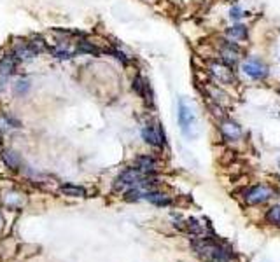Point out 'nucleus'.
Wrapping results in <instances>:
<instances>
[{
	"label": "nucleus",
	"instance_id": "nucleus-8",
	"mask_svg": "<svg viewBox=\"0 0 280 262\" xmlns=\"http://www.w3.org/2000/svg\"><path fill=\"white\" fill-rule=\"evenodd\" d=\"M18 63H19V61H18L13 54H5V56L0 58V84L7 82V79L16 72Z\"/></svg>",
	"mask_w": 280,
	"mask_h": 262
},
{
	"label": "nucleus",
	"instance_id": "nucleus-3",
	"mask_svg": "<svg viewBox=\"0 0 280 262\" xmlns=\"http://www.w3.org/2000/svg\"><path fill=\"white\" fill-rule=\"evenodd\" d=\"M242 72H244L247 77L252 79V81H262V79H266L268 74H270L268 66L264 65L261 60H258V58L245 60L244 63H242Z\"/></svg>",
	"mask_w": 280,
	"mask_h": 262
},
{
	"label": "nucleus",
	"instance_id": "nucleus-15",
	"mask_svg": "<svg viewBox=\"0 0 280 262\" xmlns=\"http://www.w3.org/2000/svg\"><path fill=\"white\" fill-rule=\"evenodd\" d=\"M60 191L65 194V196H75V197H84L86 196V189L74 185V183H63L60 187Z\"/></svg>",
	"mask_w": 280,
	"mask_h": 262
},
{
	"label": "nucleus",
	"instance_id": "nucleus-7",
	"mask_svg": "<svg viewBox=\"0 0 280 262\" xmlns=\"http://www.w3.org/2000/svg\"><path fill=\"white\" fill-rule=\"evenodd\" d=\"M219 130H221V135L224 136V140H228V142H236V140H240L242 135H244L242 128L238 126L235 121H231V119H224V121L219 124Z\"/></svg>",
	"mask_w": 280,
	"mask_h": 262
},
{
	"label": "nucleus",
	"instance_id": "nucleus-5",
	"mask_svg": "<svg viewBox=\"0 0 280 262\" xmlns=\"http://www.w3.org/2000/svg\"><path fill=\"white\" fill-rule=\"evenodd\" d=\"M142 138L145 144L153 147H163L165 145V133H163L159 124H147L142 128Z\"/></svg>",
	"mask_w": 280,
	"mask_h": 262
},
{
	"label": "nucleus",
	"instance_id": "nucleus-13",
	"mask_svg": "<svg viewBox=\"0 0 280 262\" xmlns=\"http://www.w3.org/2000/svg\"><path fill=\"white\" fill-rule=\"evenodd\" d=\"M145 201H149V203H153V205H158V206H166L170 205L172 199L166 194H163V192H158V191H147L144 196Z\"/></svg>",
	"mask_w": 280,
	"mask_h": 262
},
{
	"label": "nucleus",
	"instance_id": "nucleus-6",
	"mask_svg": "<svg viewBox=\"0 0 280 262\" xmlns=\"http://www.w3.org/2000/svg\"><path fill=\"white\" fill-rule=\"evenodd\" d=\"M210 74L214 75L215 81H219V84H233L235 81V74L229 65L219 61V63H212L210 65Z\"/></svg>",
	"mask_w": 280,
	"mask_h": 262
},
{
	"label": "nucleus",
	"instance_id": "nucleus-2",
	"mask_svg": "<svg viewBox=\"0 0 280 262\" xmlns=\"http://www.w3.org/2000/svg\"><path fill=\"white\" fill-rule=\"evenodd\" d=\"M144 177H147V175H144L140 170H137L135 166H133V168H126V170L116 179L114 189H116V191H128V189L139 185L140 180L144 179Z\"/></svg>",
	"mask_w": 280,
	"mask_h": 262
},
{
	"label": "nucleus",
	"instance_id": "nucleus-1",
	"mask_svg": "<svg viewBox=\"0 0 280 262\" xmlns=\"http://www.w3.org/2000/svg\"><path fill=\"white\" fill-rule=\"evenodd\" d=\"M177 117H179V126L182 130V133L186 136L192 135V128L196 124V114L194 109L188 103L186 100H179V112H177Z\"/></svg>",
	"mask_w": 280,
	"mask_h": 262
},
{
	"label": "nucleus",
	"instance_id": "nucleus-19",
	"mask_svg": "<svg viewBox=\"0 0 280 262\" xmlns=\"http://www.w3.org/2000/svg\"><path fill=\"white\" fill-rule=\"evenodd\" d=\"M244 16H245V13L242 11L240 7H238V5H235V7L229 9V17H231L233 21H240Z\"/></svg>",
	"mask_w": 280,
	"mask_h": 262
},
{
	"label": "nucleus",
	"instance_id": "nucleus-4",
	"mask_svg": "<svg viewBox=\"0 0 280 262\" xmlns=\"http://www.w3.org/2000/svg\"><path fill=\"white\" fill-rule=\"evenodd\" d=\"M273 196V191L266 185H254V187L247 189L245 191V201L247 205H261V203H266L270 197Z\"/></svg>",
	"mask_w": 280,
	"mask_h": 262
},
{
	"label": "nucleus",
	"instance_id": "nucleus-17",
	"mask_svg": "<svg viewBox=\"0 0 280 262\" xmlns=\"http://www.w3.org/2000/svg\"><path fill=\"white\" fill-rule=\"evenodd\" d=\"M266 220L271 224H279L280 226V205L271 206L270 210L266 212Z\"/></svg>",
	"mask_w": 280,
	"mask_h": 262
},
{
	"label": "nucleus",
	"instance_id": "nucleus-9",
	"mask_svg": "<svg viewBox=\"0 0 280 262\" xmlns=\"http://www.w3.org/2000/svg\"><path fill=\"white\" fill-rule=\"evenodd\" d=\"M39 52L35 51L28 42H16L13 46V56L16 58L18 61H30L37 56Z\"/></svg>",
	"mask_w": 280,
	"mask_h": 262
},
{
	"label": "nucleus",
	"instance_id": "nucleus-18",
	"mask_svg": "<svg viewBox=\"0 0 280 262\" xmlns=\"http://www.w3.org/2000/svg\"><path fill=\"white\" fill-rule=\"evenodd\" d=\"M28 44H30L32 48H34L37 52H42L44 49L48 48V46H46V42H44V39H42V37H39V35H32L30 42H28Z\"/></svg>",
	"mask_w": 280,
	"mask_h": 262
},
{
	"label": "nucleus",
	"instance_id": "nucleus-16",
	"mask_svg": "<svg viewBox=\"0 0 280 262\" xmlns=\"http://www.w3.org/2000/svg\"><path fill=\"white\" fill-rule=\"evenodd\" d=\"M77 51L86 52V54H93V56H98V54H100V49L96 48V46H93L91 42H88V40H79Z\"/></svg>",
	"mask_w": 280,
	"mask_h": 262
},
{
	"label": "nucleus",
	"instance_id": "nucleus-21",
	"mask_svg": "<svg viewBox=\"0 0 280 262\" xmlns=\"http://www.w3.org/2000/svg\"><path fill=\"white\" fill-rule=\"evenodd\" d=\"M26 89H28V82H26V81H18L16 82V93H23V91H26Z\"/></svg>",
	"mask_w": 280,
	"mask_h": 262
},
{
	"label": "nucleus",
	"instance_id": "nucleus-12",
	"mask_svg": "<svg viewBox=\"0 0 280 262\" xmlns=\"http://www.w3.org/2000/svg\"><path fill=\"white\" fill-rule=\"evenodd\" d=\"M226 35L229 40H245L249 37V30H247V26L245 25H240V23H236V25L229 26L226 30Z\"/></svg>",
	"mask_w": 280,
	"mask_h": 262
},
{
	"label": "nucleus",
	"instance_id": "nucleus-20",
	"mask_svg": "<svg viewBox=\"0 0 280 262\" xmlns=\"http://www.w3.org/2000/svg\"><path fill=\"white\" fill-rule=\"evenodd\" d=\"M114 54V58H118L119 61H121V63H128V56L126 54H124V52H121V51H118V49H114V51H110Z\"/></svg>",
	"mask_w": 280,
	"mask_h": 262
},
{
	"label": "nucleus",
	"instance_id": "nucleus-10",
	"mask_svg": "<svg viewBox=\"0 0 280 262\" xmlns=\"http://www.w3.org/2000/svg\"><path fill=\"white\" fill-rule=\"evenodd\" d=\"M133 89H135V93L140 98H144L145 103L153 105V89H151L149 82L142 75H137V77L133 79Z\"/></svg>",
	"mask_w": 280,
	"mask_h": 262
},
{
	"label": "nucleus",
	"instance_id": "nucleus-14",
	"mask_svg": "<svg viewBox=\"0 0 280 262\" xmlns=\"http://www.w3.org/2000/svg\"><path fill=\"white\" fill-rule=\"evenodd\" d=\"M0 157H2V161H4V164L7 166V168H11V170H19L21 159H19L18 152H14V150H2Z\"/></svg>",
	"mask_w": 280,
	"mask_h": 262
},
{
	"label": "nucleus",
	"instance_id": "nucleus-11",
	"mask_svg": "<svg viewBox=\"0 0 280 262\" xmlns=\"http://www.w3.org/2000/svg\"><path fill=\"white\" fill-rule=\"evenodd\" d=\"M156 159L151 156H139L135 159V168L144 175H153L156 171Z\"/></svg>",
	"mask_w": 280,
	"mask_h": 262
}]
</instances>
